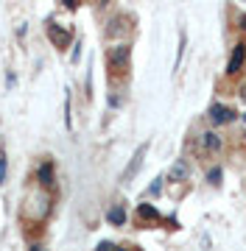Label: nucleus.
I'll use <instances>...</instances> for the list:
<instances>
[{
	"mask_svg": "<svg viewBox=\"0 0 246 251\" xmlns=\"http://www.w3.org/2000/svg\"><path fill=\"white\" fill-rule=\"evenodd\" d=\"M48 209H51V198L45 196V193H31L28 196V206H26V215L31 218V221H42V218L48 215Z\"/></svg>",
	"mask_w": 246,
	"mask_h": 251,
	"instance_id": "obj_1",
	"label": "nucleus"
},
{
	"mask_svg": "<svg viewBox=\"0 0 246 251\" xmlns=\"http://www.w3.org/2000/svg\"><path fill=\"white\" fill-rule=\"evenodd\" d=\"M129 59H132V48L126 42H120V45L109 48V53H107V62L115 73H126L129 70Z\"/></svg>",
	"mask_w": 246,
	"mask_h": 251,
	"instance_id": "obj_2",
	"label": "nucleus"
},
{
	"mask_svg": "<svg viewBox=\"0 0 246 251\" xmlns=\"http://www.w3.org/2000/svg\"><path fill=\"white\" fill-rule=\"evenodd\" d=\"M207 117L216 126H224V123H229V120H235V109L227 106V103H213L210 112H207Z\"/></svg>",
	"mask_w": 246,
	"mask_h": 251,
	"instance_id": "obj_3",
	"label": "nucleus"
},
{
	"mask_svg": "<svg viewBox=\"0 0 246 251\" xmlns=\"http://www.w3.org/2000/svg\"><path fill=\"white\" fill-rule=\"evenodd\" d=\"M244 62H246V42H238V45L232 48L229 62H227V75H238L241 67H244Z\"/></svg>",
	"mask_w": 246,
	"mask_h": 251,
	"instance_id": "obj_4",
	"label": "nucleus"
},
{
	"mask_svg": "<svg viewBox=\"0 0 246 251\" xmlns=\"http://www.w3.org/2000/svg\"><path fill=\"white\" fill-rule=\"evenodd\" d=\"M146 151H148V143H143V145L135 151V156H132V162H129V168L123 171V176H120L123 181H129L137 171H140V165H143V159H146Z\"/></svg>",
	"mask_w": 246,
	"mask_h": 251,
	"instance_id": "obj_5",
	"label": "nucleus"
},
{
	"mask_svg": "<svg viewBox=\"0 0 246 251\" xmlns=\"http://www.w3.org/2000/svg\"><path fill=\"white\" fill-rule=\"evenodd\" d=\"M48 36H51V42H54L56 48H64L67 42H70V31L59 28L56 23H48Z\"/></svg>",
	"mask_w": 246,
	"mask_h": 251,
	"instance_id": "obj_6",
	"label": "nucleus"
},
{
	"mask_svg": "<svg viewBox=\"0 0 246 251\" xmlns=\"http://www.w3.org/2000/svg\"><path fill=\"white\" fill-rule=\"evenodd\" d=\"M37 181L42 184V187H54L56 179H54V162H51V159H45L37 168Z\"/></svg>",
	"mask_w": 246,
	"mask_h": 251,
	"instance_id": "obj_7",
	"label": "nucleus"
},
{
	"mask_svg": "<svg viewBox=\"0 0 246 251\" xmlns=\"http://www.w3.org/2000/svg\"><path fill=\"white\" fill-rule=\"evenodd\" d=\"M201 148L207 153H219L221 148H224V143H221V137L216 134V131H204V134H201Z\"/></svg>",
	"mask_w": 246,
	"mask_h": 251,
	"instance_id": "obj_8",
	"label": "nucleus"
},
{
	"mask_svg": "<svg viewBox=\"0 0 246 251\" xmlns=\"http://www.w3.org/2000/svg\"><path fill=\"white\" fill-rule=\"evenodd\" d=\"M137 218L140 221H160V209L154 204H137Z\"/></svg>",
	"mask_w": 246,
	"mask_h": 251,
	"instance_id": "obj_9",
	"label": "nucleus"
},
{
	"mask_svg": "<svg viewBox=\"0 0 246 251\" xmlns=\"http://www.w3.org/2000/svg\"><path fill=\"white\" fill-rule=\"evenodd\" d=\"M107 221H109L112 226H123L126 224V209H123L120 204H115L109 212H107Z\"/></svg>",
	"mask_w": 246,
	"mask_h": 251,
	"instance_id": "obj_10",
	"label": "nucleus"
},
{
	"mask_svg": "<svg viewBox=\"0 0 246 251\" xmlns=\"http://www.w3.org/2000/svg\"><path fill=\"white\" fill-rule=\"evenodd\" d=\"M168 179H171V181H185V179H188V165H185L182 159L173 162V168H171V173H168Z\"/></svg>",
	"mask_w": 246,
	"mask_h": 251,
	"instance_id": "obj_11",
	"label": "nucleus"
},
{
	"mask_svg": "<svg viewBox=\"0 0 246 251\" xmlns=\"http://www.w3.org/2000/svg\"><path fill=\"white\" fill-rule=\"evenodd\" d=\"M160 190H163V179L157 176V179L148 184V196H160Z\"/></svg>",
	"mask_w": 246,
	"mask_h": 251,
	"instance_id": "obj_12",
	"label": "nucleus"
},
{
	"mask_svg": "<svg viewBox=\"0 0 246 251\" xmlns=\"http://www.w3.org/2000/svg\"><path fill=\"white\" fill-rule=\"evenodd\" d=\"M207 181H210V184H219V181H221V168H213V171L207 173Z\"/></svg>",
	"mask_w": 246,
	"mask_h": 251,
	"instance_id": "obj_13",
	"label": "nucleus"
},
{
	"mask_svg": "<svg viewBox=\"0 0 246 251\" xmlns=\"http://www.w3.org/2000/svg\"><path fill=\"white\" fill-rule=\"evenodd\" d=\"M95 251H118V246L109 243V240H104V243H98V249H95Z\"/></svg>",
	"mask_w": 246,
	"mask_h": 251,
	"instance_id": "obj_14",
	"label": "nucleus"
},
{
	"mask_svg": "<svg viewBox=\"0 0 246 251\" xmlns=\"http://www.w3.org/2000/svg\"><path fill=\"white\" fill-rule=\"evenodd\" d=\"M3 179H6V159L0 156V184H3Z\"/></svg>",
	"mask_w": 246,
	"mask_h": 251,
	"instance_id": "obj_15",
	"label": "nucleus"
},
{
	"mask_svg": "<svg viewBox=\"0 0 246 251\" xmlns=\"http://www.w3.org/2000/svg\"><path fill=\"white\" fill-rule=\"evenodd\" d=\"M238 23H241V28L246 31V14H241V20H238Z\"/></svg>",
	"mask_w": 246,
	"mask_h": 251,
	"instance_id": "obj_16",
	"label": "nucleus"
},
{
	"mask_svg": "<svg viewBox=\"0 0 246 251\" xmlns=\"http://www.w3.org/2000/svg\"><path fill=\"white\" fill-rule=\"evenodd\" d=\"M28 251H42V246H39V243H34V246H31Z\"/></svg>",
	"mask_w": 246,
	"mask_h": 251,
	"instance_id": "obj_17",
	"label": "nucleus"
},
{
	"mask_svg": "<svg viewBox=\"0 0 246 251\" xmlns=\"http://www.w3.org/2000/svg\"><path fill=\"white\" fill-rule=\"evenodd\" d=\"M241 98H244V100H246V87H244V92H241Z\"/></svg>",
	"mask_w": 246,
	"mask_h": 251,
	"instance_id": "obj_18",
	"label": "nucleus"
},
{
	"mask_svg": "<svg viewBox=\"0 0 246 251\" xmlns=\"http://www.w3.org/2000/svg\"><path fill=\"white\" fill-rule=\"evenodd\" d=\"M118 251H129V249H118Z\"/></svg>",
	"mask_w": 246,
	"mask_h": 251,
	"instance_id": "obj_19",
	"label": "nucleus"
},
{
	"mask_svg": "<svg viewBox=\"0 0 246 251\" xmlns=\"http://www.w3.org/2000/svg\"><path fill=\"white\" fill-rule=\"evenodd\" d=\"M244 120H246V115H244Z\"/></svg>",
	"mask_w": 246,
	"mask_h": 251,
	"instance_id": "obj_20",
	"label": "nucleus"
}]
</instances>
